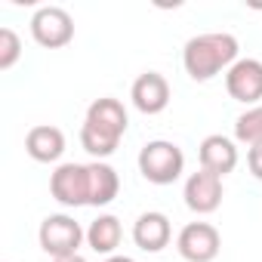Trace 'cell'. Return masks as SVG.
<instances>
[{
  "label": "cell",
  "mask_w": 262,
  "mask_h": 262,
  "mask_svg": "<svg viewBox=\"0 0 262 262\" xmlns=\"http://www.w3.org/2000/svg\"><path fill=\"white\" fill-rule=\"evenodd\" d=\"M225 90L234 102H244L247 108L259 105V99H262V62L259 59H237L225 71Z\"/></svg>",
  "instance_id": "cell-8"
},
{
  "label": "cell",
  "mask_w": 262,
  "mask_h": 262,
  "mask_svg": "<svg viewBox=\"0 0 262 262\" xmlns=\"http://www.w3.org/2000/svg\"><path fill=\"white\" fill-rule=\"evenodd\" d=\"M170 237H173V228L167 213L161 210H148L133 222V241L142 253H161L170 244Z\"/></svg>",
  "instance_id": "cell-11"
},
{
  "label": "cell",
  "mask_w": 262,
  "mask_h": 262,
  "mask_svg": "<svg viewBox=\"0 0 262 262\" xmlns=\"http://www.w3.org/2000/svg\"><path fill=\"white\" fill-rule=\"evenodd\" d=\"M50 194L62 207H90V170H86V164H59L50 176Z\"/></svg>",
  "instance_id": "cell-6"
},
{
  "label": "cell",
  "mask_w": 262,
  "mask_h": 262,
  "mask_svg": "<svg viewBox=\"0 0 262 262\" xmlns=\"http://www.w3.org/2000/svg\"><path fill=\"white\" fill-rule=\"evenodd\" d=\"M234 139L241 145H247V148L262 145V105H253L244 114H237V120H234Z\"/></svg>",
  "instance_id": "cell-16"
},
{
  "label": "cell",
  "mask_w": 262,
  "mask_h": 262,
  "mask_svg": "<svg viewBox=\"0 0 262 262\" xmlns=\"http://www.w3.org/2000/svg\"><path fill=\"white\" fill-rule=\"evenodd\" d=\"M25 151L37 164H56L65 155V133L59 126L37 123V126L28 129V136H25Z\"/></svg>",
  "instance_id": "cell-12"
},
{
  "label": "cell",
  "mask_w": 262,
  "mask_h": 262,
  "mask_svg": "<svg viewBox=\"0 0 262 262\" xmlns=\"http://www.w3.org/2000/svg\"><path fill=\"white\" fill-rule=\"evenodd\" d=\"M105 262H136L133 256H120V253H114V256H108Z\"/></svg>",
  "instance_id": "cell-19"
},
{
  "label": "cell",
  "mask_w": 262,
  "mask_h": 262,
  "mask_svg": "<svg viewBox=\"0 0 262 262\" xmlns=\"http://www.w3.org/2000/svg\"><path fill=\"white\" fill-rule=\"evenodd\" d=\"M31 37L43 50H62L74 40V19L62 7H40L31 16Z\"/></svg>",
  "instance_id": "cell-5"
},
{
  "label": "cell",
  "mask_w": 262,
  "mask_h": 262,
  "mask_svg": "<svg viewBox=\"0 0 262 262\" xmlns=\"http://www.w3.org/2000/svg\"><path fill=\"white\" fill-rule=\"evenodd\" d=\"M126 108L123 102L105 96V99H96L90 108H86V117H83V126H80V145L86 155H93L96 161H105L117 151L123 133H126Z\"/></svg>",
  "instance_id": "cell-1"
},
{
  "label": "cell",
  "mask_w": 262,
  "mask_h": 262,
  "mask_svg": "<svg viewBox=\"0 0 262 262\" xmlns=\"http://www.w3.org/2000/svg\"><path fill=\"white\" fill-rule=\"evenodd\" d=\"M198 158H201V170H210V173H216L219 179L228 176V173L237 167V148H234V142H231L228 136H222V133L207 136V139L201 142V148H198Z\"/></svg>",
  "instance_id": "cell-13"
},
{
  "label": "cell",
  "mask_w": 262,
  "mask_h": 262,
  "mask_svg": "<svg viewBox=\"0 0 262 262\" xmlns=\"http://www.w3.org/2000/svg\"><path fill=\"white\" fill-rule=\"evenodd\" d=\"M136 164H139V173L151 185H173L185 170V155H182V148L176 142L151 139V142L142 145Z\"/></svg>",
  "instance_id": "cell-3"
},
{
  "label": "cell",
  "mask_w": 262,
  "mask_h": 262,
  "mask_svg": "<svg viewBox=\"0 0 262 262\" xmlns=\"http://www.w3.org/2000/svg\"><path fill=\"white\" fill-rule=\"evenodd\" d=\"M247 167H250L253 179L262 182V145H253V148L247 151Z\"/></svg>",
  "instance_id": "cell-18"
},
{
  "label": "cell",
  "mask_w": 262,
  "mask_h": 262,
  "mask_svg": "<svg viewBox=\"0 0 262 262\" xmlns=\"http://www.w3.org/2000/svg\"><path fill=\"white\" fill-rule=\"evenodd\" d=\"M182 198H185V207H188L191 213L210 216V213H216L219 204H222V179H219L216 173H210V170H198V173H191V176L185 179Z\"/></svg>",
  "instance_id": "cell-9"
},
{
  "label": "cell",
  "mask_w": 262,
  "mask_h": 262,
  "mask_svg": "<svg viewBox=\"0 0 262 262\" xmlns=\"http://www.w3.org/2000/svg\"><path fill=\"white\" fill-rule=\"evenodd\" d=\"M53 262H86L80 253H74V256H62V259H53Z\"/></svg>",
  "instance_id": "cell-20"
},
{
  "label": "cell",
  "mask_w": 262,
  "mask_h": 262,
  "mask_svg": "<svg viewBox=\"0 0 262 262\" xmlns=\"http://www.w3.org/2000/svg\"><path fill=\"white\" fill-rule=\"evenodd\" d=\"M120 237H123L120 219L111 216V213L96 216V219L90 222V228H86V244H90V250L99 253V256H105V259L114 256V250L120 247Z\"/></svg>",
  "instance_id": "cell-14"
},
{
  "label": "cell",
  "mask_w": 262,
  "mask_h": 262,
  "mask_svg": "<svg viewBox=\"0 0 262 262\" xmlns=\"http://www.w3.org/2000/svg\"><path fill=\"white\" fill-rule=\"evenodd\" d=\"M129 99H133L136 111L142 114H161L170 105V83L164 74L158 71H145L133 80V90H129Z\"/></svg>",
  "instance_id": "cell-10"
},
{
  "label": "cell",
  "mask_w": 262,
  "mask_h": 262,
  "mask_svg": "<svg viewBox=\"0 0 262 262\" xmlns=\"http://www.w3.org/2000/svg\"><path fill=\"white\" fill-rule=\"evenodd\" d=\"M37 241H40V250L53 259H62V256H74L80 250V244L86 241V231L80 228V222L68 213H53L40 222L37 228Z\"/></svg>",
  "instance_id": "cell-4"
},
{
  "label": "cell",
  "mask_w": 262,
  "mask_h": 262,
  "mask_svg": "<svg viewBox=\"0 0 262 262\" xmlns=\"http://www.w3.org/2000/svg\"><path fill=\"white\" fill-rule=\"evenodd\" d=\"M22 56V40L13 28H0V71H10Z\"/></svg>",
  "instance_id": "cell-17"
},
{
  "label": "cell",
  "mask_w": 262,
  "mask_h": 262,
  "mask_svg": "<svg viewBox=\"0 0 262 262\" xmlns=\"http://www.w3.org/2000/svg\"><path fill=\"white\" fill-rule=\"evenodd\" d=\"M237 53H241V43H237L234 34H228V31H207V34H198V37L185 40L182 65H185V74L191 80L207 83L216 74L228 71L237 62Z\"/></svg>",
  "instance_id": "cell-2"
},
{
  "label": "cell",
  "mask_w": 262,
  "mask_h": 262,
  "mask_svg": "<svg viewBox=\"0 0 262 262\" xmlns=\"http://www.w3.org/2000/svg\"><path fill=\"white\" fill-rule=\"evenodd\" d=\"M86 170H90V207H108L120 191L117 170L105 161H93L86 164Z\"/></svg>",
  "instance_id": "cell-15"
},
{
  "label": "cell",
  "mask_w": 262,
  "mask_h": 262,
  "mask_svg": "<svg viewBox=\"0 0 262 262\" xmlns=\"http://www.w3.org/2000/svg\"><path fill=\"white\" fill-rule=\"evenodd\" d=\"M176 250L185 262H213L222 250V237L210 222H188L176 237Z\"/></svg>",
  "instance_id": "cell-7"
}]
</instances>
